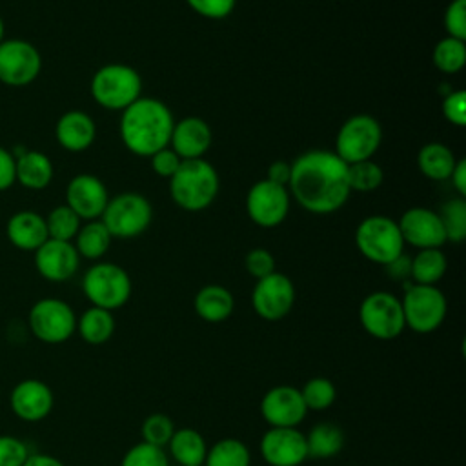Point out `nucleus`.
Returning <instances> with one entry per match:
<instances>
[{
  "instance_id": "2f4dec72",
  "label": "nucleus",
  "mask_w": 466,
  "mask_h": 466,
  "mask_svg": "<svg viewBox=\"0 0 466 466\" xmlns=\"http://www.w3.org/2000/svg\"><path fill=\"white\" fill-rule=\"evenodd\" d=\"M202 466H251V451L244 441L224 437L208 448Z\"/></svg>"
},
{
  "instance_id": "58836bf2",
  "label": "nucleus",
  "mask_w": 466,
  "mask_h": 466,
  "mask_svg": "<svg viewBox=\"0 0 466 466\" xmlns=\"http://www.w3.org/2000/svg\"><path fill=\"white\" fill-rule=\"evenodd\" d=\"M169 462L171 461L164 448L140 441L124 453L120 466H169Z\"/></svg>"
},
{
  "instance_id": "c9c22d12",
  "label": "nucleus",
  "mask_w": 466,
  "mask_h": 466,
  "mask_svg": "<svg viewBox=\"0 0 466 466\" xmlns=\"http://www.w3.org/2000/svg\"><path fill=\"white\" fill-rule=\"evenodd\" d=\"M299 390L308 411H326L337 400V388L326 377H311Z\"/></svg>"
},
{
  "instance_id": "f8f14e48",
  "label": "nucleus",
  "mask_w": 466,
  "mask_h": 466,
  "mask_svg": "<svg viewBox=\"0 0 466 466\" xmlns=\"http://www.w3.org/2000/svg\"><path fill=\"white\" fill-rule=\"evenodd\" d=\"M42 71V55L27 40L4 38L0 42V82L11 87L33 84Z\"/></svg>"
},
{
  "instance_id": "1a4fd4ad",
  "label": "nucleus",
  "mask_w": 466,
  "mask_h": 466,
  "mask_svg": "<svg viewBox=\"0 0 466 466\" xmlns=\"http://www.w3.org/2000/svg\"><path fill=\"white\" fill-rule=\"evenodd\" d=\"M382 142L380 122L371 115H353L342 122L335 138V155L346 164L370 160Z\"/></svg>"
},
{
  "instance_id": "2eb2a0df",
  "label": "nucleus",
  "mask_w": 466,
  "mask_h": 466,
  "mask_svg": "<svg viewBox=\"0 0 466 466\" xmlns=\"http://www.w3.org/2000/svg\"><path fill=\"white\" fill-rule=\"evenodd\" d=\"M260 415L269 428H299L308 415V408L299 388L279 384L264 393Z\"/></svg>"
},
{
  "instance_id": "49530a36",
  "label": "nucleus",
  "mask_w": 466,
  "mask_h": 466,
  "mask_svg": "<svg viewBox=\"0 0 466 466\" xmlns=\"http://www.w3.org/2000/svg\"><path fill=\"white\" fill-rule=\"evenodd\" d=\"M15 160L16 158L11 155V151L0 146V191L9 189L16 182Z\"/></svg>"
},
{
  "instance_id": "f704fd0d",
  "label": "nucleus",
  "mask_w": 466,
  "mask_h": 466,
  "mask_svg": "<svg viewBox=\"0 0 466 466\" xmlns=\"http://www.w3.org/2000/svg\"><path fill=\"white\" fill-rule=\"evenodd\" d=\"M46 218V228H47V235L53 240H66V242H73V238L76 237L82 220L80 217L66 204H60L56 208H53L49 211Z\"/></svg>"
},
{
  "instance_id": "a19ab883",
  "label": "nucleus",
  "mask_w": 466,
  "mask_h": 466,
  "mask_svg": "<svg viewBox=\"0 0 466 466\" xmlns=\"http://www.w3.org/2000/svg\"><path fill=\"white\" fill-rule=\"evenodd\" d=\"M29 457L27 444L15 435H0V466H22Z\"/></svg>"
},
{
  "instance_id": "9d476101",
  "label": "nucleus",
  "mask_w": 466,
  "mask_h": 466,
  "mask_svg": "<svg viewBox=\"0 0 466 466\" xmlns=\"http://www.w3.org/2000/svg\"><path fill=\"white\" fill-rule=\"evenodd\" d=\"M362 329L377 340H393L406 329L400 299L390 291H371L359 306Z\"/></svg>"
},
{
  "instance_id": "ea45409f",
  "label": "nucleus",
  "mask_w": 466,
  "mask_h": 466,
  "mask_svg": "<svg viewBox=\"0 0 466 466\" xmlns=\"http://www.w3.org/2000/svg\"><path fill=\"white\" fill-rule=\"evenodd\" d=\"M244 266L248 269V273L253 279H264L268 275H271L273 271H277V264H275V257L271 251H268L266 248H253L246 253L244 258Z\"/></svg>"
},
{
  "instance_id": "dca6fc26",
  "label": "nucleus",
  "mask_w": 466,
  "mask_h": 466,
  "mask_svg": "<svg viewBox=\"0 0 466 466\" xmlns=\"http://www.w3.org/2000/svg\"><path fill=\"white\" fill-rule=\"evenodd\" d=\"M258 450L268 466H300L308 459L306 433L299 428H269Z\"/></svg>"
},
{
  "instance_id": "b1692460",
  "label": "nucleus",
  "mask_w": 466,
  "mask_h": 466,
  "mask_svg": "<svg viewBox=\"0 0 466 466\" xmlns=\"http://www.w3.org/2000/svg\"><path fill=\"white\" fill-rule=\"evenodd\" d=\"M193 308L202 320L209 324H218L233 315L235 299L228 288L220 284H208L197 291L193 299Z\"/></svg>"
},
{
  "instance_id": "423d86ee",
  "label": "nucleus",
  "mask_w": 466,
  "mask_h": 466,
  "mask_svg": "<svg viewBox=\"0 0 466 466\" xmlns=\"http://www.w3.org/2000/svg\"><path fill=\"white\" fill-rule=\"evenodd\" d=\"M82 291L91 306L115 311L131 299L133 282L122 266L115 262H96L84 273Z\"/></svg>"
},
{
  "instance_id": "c85d7f7f",
  "label": "nucleus",
  "mask_w": 466,
  "mask_h": 466,
  "mask_svg": "<svg viewBox=\"0 0 466 466\" xmlns=\"http://www.w3.org/2000/svg\"><path fill=\"white\" fill-rule=\"evenodd\" d=\"M344 431L335 422H319L306 433L308 457L331 459L344 448Z\"/></svg>"
},
{
  "instance_id": "0eeeda50",
  "label": "nucleus",
  "mask_w": 466,
  "mask_h": 466,
  "mask_svg": "<svg viewBox=\"0 0 466 466\" xmlns=\"http://www.w3.org/2000/svg\"><path fill=\"white\" fill-rule=\"evenodd\" d=\"M408 329L428 335L439 329L448 313V300L437 286L408 284L400 299Z\"/></svg>"
},
{
  "instance_id": "20e7f679",
  "label": "nucleus",
  "mask_w": 466,
  "mask_h": 466,
  "mask_svg": "<svg viewBox=\"0 0 466 466\" xmlns=\"http://www.w3.org/2000/svg\"><path fill=\"white\" fill-rule=\"evenodd\" d=\"M93 100L109 111H124L142 96V78L127 64L98 67L89 84Z\"/></svg>"
},
{
  "instance_id": "c756f323",
  "label": "nucleus",
  "mask_w": 466,
  "mask_h": 466,
  "mask_svg": "<svg viewBox=\"0 0 466 466\" xmlns=\"http://www.w3.org/2000/svg\"><path fill=\"white\" fill-rule=\"evenodd\" d=\"M448 269L446 255L441 248L419 249V253L410 258V279L413 284L437 286Z\"/></svg>"
},
{
  "instance_id": "6e6552de",
  "label": "nucleus",
  "mask_w": 466,
  "mask_h": 466,
  "mask_svg": "<svg viewBox=\"0 0 466 466\" xmlns=\"http://www.w3.org/2000/svg\"><path fill=\"white\" fill-rule=\"evenodd\" d=\"M100 220L113 238H135L149 228L153 208L144 195L126 191L109 198Z\"/></svg>"
},
{
  "instance_id": "cd10ccee",
  "label": "nucleus",
  "mask_w": 466,
  "mask_h": 466,
  "mask_svg": "<svg viewBox=\"0 0 466 466\" xmlns=\"http://www.w3.org/2000/svg\"><path fill=\"white\" fill-rule=\"evenodd\" d=\"M116 329L113 311L91 306L80 317H76V333L91 346L106 344Z\"/></svg>"
},
{
  "instance_id": "412c9836",
  "label": "nucleus",
  "mask_w": 466,
  "mask_h": 466,
  "mask_svg": "<svg viewBox=\"0 0 466 466\" xmlns=\"http://www.w3.org/2000/svg\"><path fill=\"white\" fill-rule=\"evenodd\" d=\"M213 140V133L209 124L200 116H184L175 122L169 147L182 158V160H195L204 158L206 151L209 149Z\"/></svg>"
},
{
  "instance_id": "72a5a7b5",
  "label": "nucleus",
  "mask_w": 466,
  "mask_h": 466,
  "mask_svg": "<svg viewBox=\"0 0 466 466\" xmlns=\"http://www.w3.org/2000/svg\"><path fill=\"white\" fill-rule=\"evenodd\" d=\"M437 213L442 222L446 240L461 244L466 238V200L462 197L450 198Z\"/></svg>"
},
{
  "instance_id": "a211bd4d",
  "label": "nucleus",
  "mask_w": 466,
  "mask_h": 466,
  "mask_svg": "<svg viewBox=\"0 0 466 466\" xmlns=\"http://www.w3.org/2000/svg\"><path fill=\"white\" fill-rule=\"evenodd\" d=\"M107 202V187L98 177L91 173H80L67 182L66 206H69L80 217V220L87 222L100 218Z\"/></svg>"
},
{
  "instance_id": "f3484780",
  "label": "nucleus",
  "mask_w": 466,
  "mask_h": 466,
  "mask_svg": "<svg viewBox=\"0 0 466 466\" xmlns=\"http://www.w3.org/2000/svg\"><path fill=\"white\" fill-rule=\"evenodd\" d=\"M397 224L404 244H410L413 248H442L448 242L442 222L435 209L422 206L410 208L400 215Z\"/></svg>"
},
{
  "instance_id": "6ab92c4d",
  "label": "nucleus",
  "mask_w": 466,
  "mask_h": 466,
  "mask_svg": "<svg viewBox=\"0 0 466 466\" xmlns=\"http://www.w3.org/2000/svg\"><path fill=\"white\" fill-rule=\"evenodd\" d=\"M80 266V255L73 242L47 238L35 251V268L49 282L69 280Z\"/></svg>"
},
{
  "instance_id": "09e8293b",
  "label": "nucleus",
  "mask_w": 466,
  "mask_h": 466,
  "mask_svg": "<svg viewBox=\"0 0 466 466\" xmlns=\"http://www.w3.org/2000/svg\"><path fill=\"white\" fill-rule=\"evenodd\" d=\"M453 186V189L457 191V197H466V160L459 158L450 178H448Z\"/></svg>"
},
{
  "instance_id": "a878e982",
  "label": "nucleus",
  "mask_w": 466,
  "mask_h": 466,
  "mask_svg": "<svg viewBox=\"0 0 466 466\" xmlns=\"http://www.w3.org/2000/svg\"><path fill=\"white\" fill-rule=\"evenodd\" d=\"M166 448L169 461H175L178 466H202L209 446L200 431L193 428H178Z\"/></svg>"
},
{
  "instance_id": "a18cd8bd",
  "label": "nucleus",
  "mask_w": 466,
  "mask_h": 466,
  "mask_svg": "<svg viewBox=\"0 0 466 466\" xmlns=\"http://www.w3.org/2000/svg\"><path fill=\"white\" fill-rule=\"evenodd\" d=\"M149 160H151L153 171L157 175L164 177V178H169L178 169V166L182 164V158L169 146L160 149V151H157L155 155H151Z\"/></svg>"
},
{
  "instance_id": "aec40b11",
  "label": "nucleus",
  "mask_w": 466,
  "mask_h": 466,
  "mask_svg": "<svg viewBox=\"0 0 466 466\" xmlns=\"http://www.w3.org/2000/svg\"><path fill=\"white\" fill-rule=\"evenodd\" d=\"M9 404L18 419L25 422H38L51 413L55 395L44 380L24 379L13 388Z\"/></svg>"
},
{
  "instance_id": "bb28decb",
  "label": "nucleus",
  "mask_w": 466,
  "mask_h": 466,
  "mask_svg": "<svg viewBox=\"0 0 466 466\" xmlns=\"http://www.w3.org/2000/svg\"><path fill=\"white\" fill-rule=\"evenodd\" d=\"M457 160L455 153L441 142L424 144L417 153V167L430 180H448Z\"/></svg>"
},
{
  "instance_id": "79ce46f5",
  "label": "nucleus",
  "mask_w": 466,
  "mask_h": 466,
  "mask_svg": "<svg viewBox=\"0 0 466 466\" xmlns=\"http://www.w3.org/2000/svg\"><path fill=\"white\" fill-rule=\"evenodd\" d=\"M444 29L451 38L466 40V0H451L444 11Z\"/></svg>"
},
{
  "instance_id": "de8ad7c7",
  "label": "nucleus",
  "mask_w": 466,
  "mask_h": 466,
  "mask_svg": "<svg viewBox=\"0 0 466 466\" xmlns=\"http://www.w3.org/2000/svg\"><path fill=\"white\" fill-rule=\"evenodd\" d=\"M289 175H291V162H286V160H275L269 164L268 167V180L269 182H275L279 186H286L288 187V182H289Z\"/></svg>"
},
{
  "instance_id": "393cba45",
  "label": "nucleus",
  "mask_w": 466,
  "mask_h": 466,
  "mask_svg": "<svg viewBox=\"0 0 466 466\" xmlns=\"http://www.w3.org/2000/svg\"><path fill=\"white\" fill-rule=\"evenodd\" d=\"M55 169L51 158L36 149L24 151L16 160H15V177L20 186L25 189L40 191L47 187L53 180Z\"/></svg>"
},
{
  "instance_id": "f03ea898",
  "label": "nucleus",
  "mask_w": 466,
  "mask_h": 466,
  "mask_svg": "<svg viewBox=\"0 0 466 466\" xmlns=\"http://www.w3.org/2000/svg\"><path fill=\"white\" fill-rule=\"evenodd\" d=\"M120 113L118 133L133 155L149 158L169 146L175 118L162 100L140 96Z\"/></svg>"
},
{
  "instance_id": "9b49d317",
  "label": "nucleus",
  "mask_w": 466,
  "mask_h": 466,
  "mask_svg": "<svg viewBox=\"0 0 466 466\" xmlns=\"http://www.w3.org/2000/svg\"><path fill=\"white\" fill-rule=\"evenodd\" d=\"M31 333L46 344H62L76 331V315L73 308L55 297L36 300L27 315Z\"/></svg>"
},
{
  "instance_id": "473e14b6",
  "label": "nucleus",
  "mask_w": 466,
  "mask_h": 466,
  "mask_svg": "<svg viewBox=\"0 0 466 466\" xmlns=\"http://www.w3.org/2000/svg\"><path fill=\"white\" fill-rule=\"evenodd\" d=\"M433 66L444 75L459 73L466 64V44L464 40L444 36L431 51Z\"/></svg>"
},
{
  "instance_id": "4c0bfd02",
  "label": "nucleus",
  "mask_w": 466,
  "mask_h": 466,
  "mask_svg": "<svg viewBox=\"0 0 466 466\" xmlns=\"http://www.w3.org/2000/svg\"><path fill=\"white\" fill-rule=\"evenodd\" d=\"M175 422L166 413H151L140 424V437L144 442L166 448L171 435L175 433Z\"/></svg>"
},
{
  "instance_id": "3c124183",
  "label": "nucleus",
  "mask_w": 466,
  "mask_h": 466,
  "mask_svg": "<svg viewBox=\"0 0 466 466\" xmlns=\"http://www.w3.org/2000/svg\"><path fill=\"white\" fill-rule=\"evenodd\" d=\"M22 466H66L60 459L47 453H29Z\"/></svg>"
},
{
  "instance_id": "8fccbe9b",
  "label": "nucleus",
  "mask_w": 466,
  "mask_h": 466,
  "mask_svg": "<svg viewBox=\"0 0 466 466\" xmlns=\"http://www.w3.org/2000/svg\"><path fill=\"white\" fill-rule=\"evenodd\" d=\"M386 268V273L391 277V279H397V280H404L410 277V258L402 253L399 258H395L393 262H390Z\"/></svg>"
},
{
  "instance_id": "5701e85b",
  "label": "nucleus",
  "mask_w": 466,
  "mask_h": 466,
  "mask_svg": "<svg viewBox=\"0 0 466 466\" xmlns=\"http://www.w3.org/2000/svg\"><path fill=\"white\" fill-rule=\"evenodd\" d=\"M7 240L22 251H36L47 238L46 218L33 209H22L9 217L5 224Z\"/></svg>"
},
{
  "instance_id": "37998d69",
  "label": "nucleus",
  "mask_w": 466,
  "mask_h": 466,
  "mask_svg": "<svg viewBox=\"0 0 466 466\" xmlns=\"http://www.w3.org/2000/svg\"><path fill=\"white\" fill-rule=\"evenodd\" d=\"M442 115L450 124L457 127L466 126V91L464 89H451L450 93H446L442 100Z\"/></svg>"
},
{
  "instance_id": "4468645a",
  "label": "nucleus",
  "mask_w": 466,
  "mask_h": 466,
  "mask_svg": "<svg viewBox=\"0 0 466 466\" xmlns=\"http://www.w3.org/2000/svg\"><path fill=\"white\" fill-rule=\"evenodd\" d=\"M295 284L291 279L280 271L258 279L251 291L253 311L268 322H277L284 319L295 304Z\"/></svg>"
},
{
  "instance_id": "c03bdc74",
  "label": "nucleus",
  "mask_w": 466,
  "mask_h": 466,
  "mask_svg": "<svg viewBox=\"0 0 466 466\" xmlns=\"http://www.w3.org/2000/svg\"><path fill=\"white\" fill-rule=\"evenodd\" d=\"M187 5L200 16L209 20H222L235 9L237 0H186Z\"/></svg>"
},
{
  "instance_id": "e433bc0d",
  "label": "nucleus",
  "mask_w": 466,
  "mask_h": 466,
  "mask_svg": "<svg viewBox=\"0 0 466 466\" xmlns=\"http://www.w3.org/2000/svg\"><path fill=\"white\" fill-rule=\"evenodd\" d=\"M382 180L384 171L380 164H377L373 158L348 164V182L351 191H373L382 184Z\"/></svg>"
},
{
  "instance_id": "7ed1b4c3",
  "label": "nucleus",
  "mask_w": 466,
  "mask_h": 466,
  "mask_svg": "<svg viewBox=\"0 0 466 466\" xmlns=\"http://www.w3.org/2000/svg\"><path fill=\"white\" fill-rule=\"evenodd\" d=\"M169 197L184 211H204L220 189L218 173L206 158L182 160L178 169L167 178Z\"/></svg>"
},
{
  "instance_id": "f257e3e1",
  "label": "nucleus",
  "mask_w": 466,
  "mask_h": 466,
  "mask_svg": "<svg viewBox=\"0 0 466 466\" xmlns=\"http://www.w3.org/2000/svg\"><path fill=\"white\" fill-rule=\"evenodd\" d=\"M289 195L313 215H331L350 198L348 164L335 151L309 149L291 162Z\"/></svg>"
},
{
  "instance_id": "ddd939ff",
  "label": "nucleus",
  "mask_w": 466,
  "mask_h": 466,
  "mask_svg": "<svg viewBox=\"0 0 466 466\" xmlns=\"http://www.w3.org/2000/svg\"><path fill=\"white\" fill-rule=\"evenodd\" d=\"M291 195L286 186L269 182L268 178L257 180L246 195V213L249 220L260 228L280 226L289 213Z\"/></svg>"
},
{
  "instance_id": "4be33fe9",
  "label": "nucleus",
  "mask_w": 466,
  "mask_h": 466,
  "mask_svg": "<svg viewBox=\"0 0 466 466\" xmlns=\"http://www.w3.org/2000/svg\"><path fill=\"white\" fill-rule=\"evenodd\" d=\"M55 137L66 151L80 153L95 142L96 126L86 111L69 109L56 120Z\"/></svg>"
},
{
  "instance_id": "603ef678",
  "label": "nucleus",
  "mask_w": 466,
  "mask_h": 466,
  "mask_svg": "<svg viewBox=\"0 0 466 466\" xmlns=\"http://www.w3.org/2000/svg\"><path fill=\"white\" fill-rule=\"evenodd\" d=\"M4 36H5V25H4V20L0 16V42L4 40Z\"/></svg>"
},
{
  "instance_id": "7c9ffc66",
  "label": "nucleus",
  "mask_w": 466,
  "mask_h": 466,
  "mask_svg": "<svg viewBox=\"0 0 466 466\" xmlns=\"http://www.w3.org/2000/svg\"><path fill=\"white\" fill-rule=\"evenodd\" d=\"M73 240H75L73 246L80 255V258L84 257L87 260H98L107 253L113 237L107 231V228L102 224V220L96 218L82 224Z\"/></svg>"
},
{
  "instance_id": "39448f33",
  "label": "nucleus",
  "mask_w": 466,
  "mask_h": 466,
  "mask_svg": "<svg viewBox=\"0 0 466 466\" xmlns=\"http://www.w3.org/2000/svg\"><path fill=\"white\" fill-rule=\"evenodd\" d=\"M359 253L373 264L388 266L404 253V238L397 220L386 215H370L355 229Z\"/></svg>"
}]
</instances>
